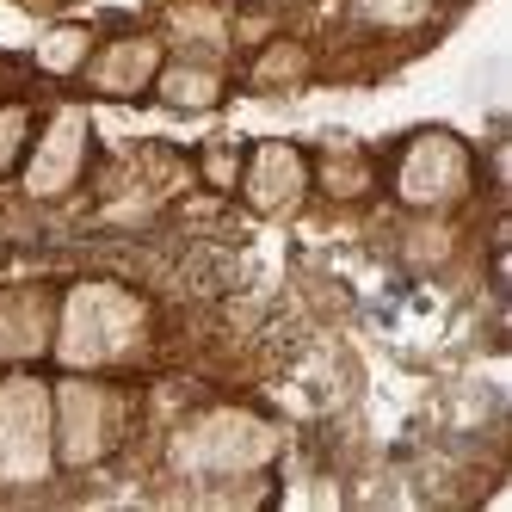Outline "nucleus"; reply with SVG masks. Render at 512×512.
<instances>
[{
    "instance_id": "obj_1",
    "label": "nucleus",
    "mask_w": 512,
    "mask_h": 512,
    "mask_svg": "<svg viewBox=\"0 0 512 512\" xmlns=\"http://www.w3.org/2000/svg\"><path fill=\"white\" fill-rule=\"evenodd\" d=\"M149 303L118 278H81L56 297V334H50V358L62 371H124L149 352Z\"/></svg>"
},
{
    "instance_id": "obj_2",
    "label": "nucleus",
    "mask_w": 512,
    "mask_h": 512,
    "mask_svg": "<svg viewBox=\"0 0 512 512\" xmlns=\"http://www.w3.org/2000/svg\"><path fill=\"white\" fill-rule=\"evenodd\" d=\"M50 408H56V469H99L130 426V395L112 389L99 371H62L50 383Z\"/></svg>"
},
{
    "instance_id": "obj_3",
    "label": "nucleus",
    "mask_w": 512,
    "mask_h": 512,
    "mask_svg": "<svg viewBox=\"0 0 512 512\" xmlns=\"http://www.w3.org/2000/svg\"><path fill=\"white\" fill-rule=\"evenodd\" d=\"M278 457V426L253 408H210L179 426L173 463L204 482H235V475H260Z\"/></svg>"
},
{
    "instance_id": "obj_4",
    "label": "nucleus",
    "mask_w": 512,
    "mask_h": 512,
    "mask_svg": "<svg viewBox=\"0 0 512 512\" xmlns=\"http://www.w3.org/2000/svg\"><path fill=\"white\" fill-rule=\"evenodd\" d=\"M56 475V408L50 383L13 364L0 377V488H38Z\"/></svg>"
},
{
    "instance_id": "obj_5",
    "label": "nucleus",
    "mask_w": 512,
    "mask_h": 512,
    "mask_svg": "<svg viewBox=\"0 0 512 512\" xmlns=\"http://www.w3.org/2000/svg\"><path fill=\"white\" fill-rule=\"evenodd\" d=\"M475 186V155L469 142L451 136V130H414L395 155V198L420 210V216H438V210H457Z\"/></svg>"
},
{
    "instance_id": "obj_6",
    "label": "nucleus",
    "mask_w": 512,
    "mask_h": 512,
    "mask_svg": "<svg viewBox=\"0 0 512 512\" xmlns=\"http://www.w3.org/2000/svg\"><path fill=\"white\" fill-rule=\"evenodd\" d=\"M87 155H93V118L81 112V105H56L50 124L31 136V149L19 161V186L25 198H68L81 186V173H87Z\"/></svg>"
},
{
    "instance_id": "obj_7",
    "label": "nucleus",
    "mask_w": 512,
    "mask_h": 512,
    "mask_svg": "<svg viewBox=\"0 0 512 512\" xmlns=\"http://www.w3.org/2000/svg\"><path fill=\"white\" fill-rule=\"evenodd\" d=\"M235 192L260 210V216H290L303 204L309 192V155L297 149V142H253V149L241 155V179H235Z\"/></svg>"
},
{
    "instance_id": "obj_8",
    "label": "nucleus",
    "mask_w": 512,
    "mask_h": 512,
    "mask_svg": "<svg viewBox=\"0 0 512 512\" xmlns=\"http://www.w3.org/2000/svg\"><path fill=\"white\" fill-rule=\"evenodd\" d=\"M167 62V44L155 38V31H130V38H112V44H93L81 81L99 93V99H142L155 87Z\"/></svg>"
},
{
    "instance_id": "obj_9",
    "label": "nucleus",
    "mask_w": 512,
    "mask_h": 512,
    "mask_svg": "<svg viewBox=\"0 0 512 512\" xmlns=\"http://www.w3.org/2000/svg\"><path fill=\"white\" fill-rule=\"evenodd\" d=\"M56 334V290L50 284H7L0 290V364L50 358Z\"/></svg>"
},
{
    "instance_id": "obj_10",
    "label": "nucleus",
    "mask_w": 512,
    "mask_h": 512,
    "mask_svg": "<svg viewBox=\"0 0 512 512\" xmlns=\"http://www.w3.org/2000/svg\"><path fill=\"white\" fill-rule=\"evenodd\" d=\"M149 93L167 105V112H216L229 81H223V62H210V56H173V62H161Z\"/></svg>"
},
{
    "instance_id": "obj_11",
    "label": "nucleus",
    "mask_w": 512,
    "mask_h": 512,
    "mask_svg": "<svg viewBox=\"0 0 512 512\" xmlns=\"http://www.w3.org/2000/svg\"><path fill=\"white\" fill-rule=\"evenodd\" d=\"M167 38L179 44V56H210V62H223L229 50V19L223 7H210V0H179V7L167 13Z\"/></svg>"
},
{
    "instance_id": "obj_12",
    "label": "nucleus",
    "mask_w": 512,
    "mask_h": 512,
    "mask_svg": "<svg viewBox=\"0 0 512 512\" xmlns=\"http://www.w3.org/2000/svg\"><path fill=\"white\" fill-rule=\"evenodd\" d=\"M309 68H315L309 44H297V38H266L260 50H253L247 81L260 87V93H284V87H303V81H309Z\"/></svg>"
},
{
    "instance_id": "obj_13",
    "label": "nucleus",
    "mask_w": 512,
    "mask_h": 512,
    "mask_svg": "<svg viewBox=\"0 0 512 512\" xmlns=\"http://www.w3.org/2000/svg\"><path fill=\"white\" fill-rule=\"evenodd\" d=\"M309 186H321L327 198L352 204V198L371 192V161H364L358 149H327L321 161H309Z\"/></svg>"
},
{
    "instance_id": "obj_14",
    "label": "nucleus",
    "mask_w": 512,
    "mask_h": 512,
    "mask_svg": "<svg viewBox=\"0 0 512 512\" xmlns=\"http://www.w3.org/2000/svg\"><path fill=\"white\" fill-rule=\"evenodd\" d=\"M31 56H38V68H44V75H81V68H87V56H93V31L87 25H56V31H44V38H38V50H31Z\"/></svg>"
},
{
    "instance_id": "obj_15",
    "label": "nucleus",
    "mask_w": 512,
    "mask_h": 512,
    "mask_svg": "<svg viewBox=\"0 0 512 512\" xmlns=\"http://www.w3.org/2000/svg\"><path fill=\"white\" fill-rule=\"evenodd\" d=\"M352 13L377 31H414L432 19V0H352Z\"/></svg>"
},
{
    "instance_id": "obj_16",
    "label": "nucleus",
    "mask_w": 512,
    "mask_h": 512,
    "mask_svg": "<svg viewBox=\"0 0 512 512\" xmlns=\"http://www.w3.org/2000/svg\"><path fill=\"white\" fill-rule=\"evenodd\" d=\"M25 149H31V105L13 99V105H0V179L19 173Z\"/></svg>"
},
{
    "instance_id": "obj_17",
    "label": "nucleus",
    "mask_w": 512,
    "mask_h": 512,
    "mask_svg": "<svg viewBox=\"0 0 512 512\" xmlns=\"http://www.w3.org/2000/svg\"><path fill=\"white\" fill-rule=\"evenodd\" d=\"M198 167H204V179H210L216 192H229L235 179H241V155H235V149H204V161H198Z\"/></svg>"
}]
</instances>
